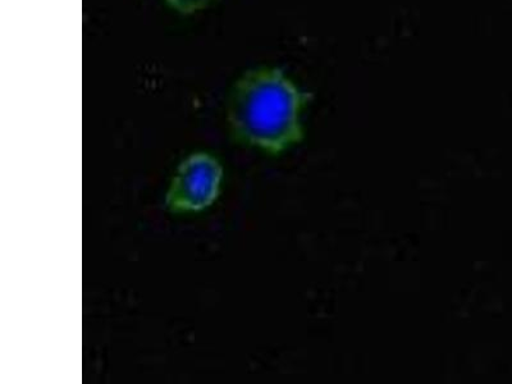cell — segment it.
<instances>
[{
  "label": "cell",
  "mask_w": 512,
  "mask_h": 384,
  "mask_svg": "<svg viewBox=\"0 0 512 384\" xmlns=\"http://www.w3.org/2000/svg\"><path fill=\"white\" fill-rule=\"evenodd\" d=\"M223 169L208 154H192L178 166L166 196L172 213L201 212L218 199Z\"/></svg>",
  "instance_id": "cell-2"
},
{
  "label": "cell",
  "mask_w": 512,
  "mask_h": 384,
  "mask_svg": "<svg viewBox=\"0 0 512 384\" xmlns=\"http://www.w3.org/2000/svg\"><path fill=\"white\" fill-rule=\"evenodd\" d=\"M312 94L297 88L278 68H259L237 82L228 109L241 143L281 154L304 137L303 112Z\"/></svg>",
  "instance_id": "cell-1"
},
{
  "label": "cell",
  "mask_w": 512,
  "mask_h": 384,
  "mask_svg": "<svg viewBox=\"0 0 512 384\" xmlns=\"http://www.w3.org/2000/svg\"><path fill=\"white\" fill-rule=\"evenodd\" d=\"M212 0H167V3L176 11L190 15L209 6Z\"/></svg>",
  "instance_id": "cell-3"
}]
</instances>
